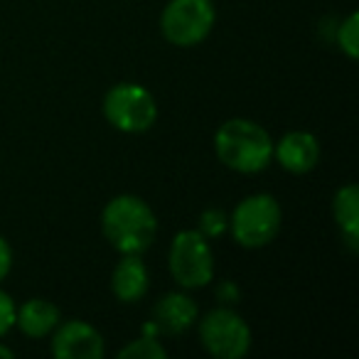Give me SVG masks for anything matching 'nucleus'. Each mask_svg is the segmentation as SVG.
I'll return each mask as SVG.
<instances>
[{
    "instance_id": "obj_13",
    "label": "nucleus",
    "mask_w": 359,
    "mask_h": 359,
    "mask_svg": "<svg viewBox=\"0 0 359 359\" xmlns=\"http://www.w3.org/2000/svg\"><path fill=\"white\" fill-rule=\"evenodd\" d=\"M332 215H334V222H337L339 231H342L344 241L349 244V249L357 251V239H359V190H357V185H344L334 192Z\"/></svg>"
},
{
    "instance_id": "obj_18",
    "label": "nucleus",
    "mask_w": 359,
    "mask_h": 359,
    "mask_svg": "<svg viewBox=\"0 0 359 359\" xmlns=\"http://www.w3.org/2000/svg\"><path fill=\"white\" fill-rule=\"evenodd\" d=\"M13 269V249L6 241V236H0V280L6 278Z\"/></svg>"
},
{
    "instance_id": "obj_19",
    "label": "nucleus",
    "mask_w": 359,
    "mask_h": 359,
    "mask_svg": "<svg viewBox=\"0 0 359 359\" xmlns=\"http://www.w3.org/2000/svg\"><path fill=\"white\" fill-rule=\"evenodd\" d=\"M219 295L222 298H229V303H236V298H239V293H236V288L231 283H224L219 288Z\"/></svg>"
},
{
    "instance_id": "obj_9",
    "label": "nucleus",
    "mask_w": 359,
    "mask_h": 359,
    "mask_svg": "<svg viewBox=\"0 0 359 359\" xmlns=\"http://www.w3.org/2000/svg\"><path fill=\"white\" fill-rule=\"evenodd\" d=\"M273 158L280 168L293 175H305L318 168L320 163V143L308 130H290L278 143H273Z\"/></svg>"
},
{
    "instance_id": "obj_3",
    "label": "nucleus",
    "mask_w": 359,
    "mask_h": 359,
    "mask_svg": "<svg viewBox=\"0 0 359 359\" xmlns=\"http://www.w3.org/2000/svg\"><path fill=\"white\" fill-rule=\"evenodd\" d=\"M283 212L273 195H249L234 207L229 217V229L236 244L244 249H261L269 246L278 236Z\"/></svg>"
},
{
    "instance_id": "obj_20",
    "label": "nucleus",
    "mask_w": 359,
    "mask_h": 359,
    "mask_svg": "<svg viewBox=\"0 0 359 359\" xmlns=\"http://www.w3.org/2000/svg\"><path fill=\"white\" fill-rule=\"evenodd\" d=\"M0 357H13V349L6 347V344H0Z\"/></svg>"
},
{
    "instance_id": "obj_6",
    "label": "nucleus",
    "mask_w": 359,
    "mask_h": 359,
    "mask_svg": "<svg viewBox=\"0 0 359 359\" xmlns=\"http://www.w3.org/2000/svg\"><path fill=\"white\" fill-rule=\"evenodd\" d=\"M168 264L172 278L182 288H202L215 278V254L207 236L197 229L175 234Z\"/></svg>"
},
{
    "instance_id": "obj_12",
    "label": "nucleus",
    "mask_w": 359,
    "mask_h": 359,
    "mask_svg": "<svg viewBox=\"0 0 359 359\" xmlns=\"http://www.w3.org/2000/svg\"><path fill=\"white\" fill-rule=\"evenodd\" d=\"M62 315L52 300L45 298H32L25 305H20L15 313V325L27 334V337H47L50 332H55V327L60 325Z\"/></svg>"
},
{
    "instance_id": "obj_14",
    "label": "nucleus",
    "mask_w": 359,
    "mask_h": 359,
    "mask_svg": "<svg viewBox=\"0 0 359 359\" xmlns=\"http://www.w3.org/2000/svg\"><path fill=\"white\" fill-rule=\"evenodd\" d=\"M168 349L158 342V334H148L135 337L130 344H126L118 352V359H165Z\"/></svg>"
},
{
    "instance_id": "obj_17",
    "label": "nucleus",
    "mask_w": 359,
    "mask_h": 359,
    "mask_svg": "<svg viewBox=\"0 0 359 359\" xmlns=\"http://www.w3.org/2000/svg\"><path fill=\"white\" fill-rule=\"evenodd\" d=\"M15 313H18L15 300L6 290H0V337L15 327Z\"/></svg>"
},
{
    "instance_id": "obj_11",
    "label": "nucleus",
    "mask_w": 359,
    "mask_h": 359,
    "mask_svg": "<svg viewBox=\"0 0 359 359\" xmlns=\"http://www.w3.org/2000/svg\"><path fill=\"white\" fill-rule=\"evenodd\" d=\"M148 269L138 254H123L111 273V290L121 303H138L148 293Z\"/></svg>"
},
{
    "instance_id": "obj_8",
    "label": "nucleus",
    "mask_w": 359,
    "mask_h": 359,
    "mask_svg": "<svg viewBox=\"0 0 359 359\" xmlns=\"http://www.w3.org/2000/svg\"><path fill=\"white\" fill-rule=\"evenodd\" d=\"M52 354L57 359H99L104 354V334L84 320L57 325Z\"/></svg>"
},
{
    "instance_id": "obj_4",
    "label": "nucleus",
    "mask_w": 359,
    "mask_h": 359,
    "mask_svg": "<svg viewBox=\"0 0 359 359\" xmlns=\"http://www.w3.org/2000/svg\"><path fill=\"white\" fill-rule=\"evenodd\" d=\"M104 116L121 133H145L158 121V104L145 86L121 81L106 91Z\"/></svg>"
},
{
    "instance_id": "obj_5",
    "label": "nucleus",
    "mask_w": 359,
    "mask_h": 359,
    "mask_svg": "<svg viewBox=\"0 0 359 359\" xmlns=\"http://www.w3.org/2000/svg\"><path fill=\"white\" fill-rule=\"evenodd\" d=\"M215 20L212 0H170L160 15V30L170 45L195 47L210 37Z\"/></svg>"
},
{
    "instance_id": "obj_1",
    "label": "nucleus",
    "mask_w": 359,
    "mask_h": 359,
    "mask_svg": "<svg viewBox=\"0 0 359 359\" xmlns=\"http://www.w3.org/2000/svg\"><path fill=\"white\" fill-rule=\"evenodd\" d=\"M215 153L229 170L254 175L273 160V138L251 118H229L215 133Z\"/></svg>"
},
{
    "instance_id": "obj_2",
    "label": "nucleus",
    "mask_w": 359,
    "mask_h": 359,
    "mask_svg": "<svg viewBox=\"0 0 359 359\" xmlns=\"http://www.w3.org/2000/svg\"><path fill=\"white\" fill-rule=\"evenodd\" d=\"M101 229L109 244L121 254H143L158 234L155 212L135 195H118L101 212Z\"/></svg>"
},
{
    "instance_id": "obj_10",
    "label": "nucleus",
    "mask_w": 359,
    "mask_h": 359,
    "mask_svg": "<svg viewBox=\"0 0 359 359\" xmlns=\"http://www.w3.org/2000/svg\"><path fill=\"white\" fill-rule=\"evenodd\" d=\"M200 308L185 293H168L153 308V327L158 334H180L187 332L197 323Z\"/></svg>"
},
{
    "instance_id": "obj_16",
    "label": "nucleus",
    "mask_w": 359,
    "mask_h": 359,
    "mask_svg": "<svg viewBox=\"0 0 359 359\" xmlns=\"http://www.w3.org/2000/svg\"><path fill=\"white\" fill-rule=\"evenodd\" d=\"M229 226V219H226V215L222 210H205L200 215V229L202 234L210 239V236H219L222 231Z\"/></svg>"
},
{
    "instance_id": "obj_15",
    "label": "nucleus",
    "mask_w": 359,
    "mask_h": 359,
    "mask_svg": "<svg viewBox=\"0 0 359 359\" xmlns=\"http://www.w3.org/2000/svg\"><path fill=\"white\" fill-rule=\"evenodd\" d=\"M337 45L349 60H357L359 57V15L357 13H349L342 20L337 30Z\"/></svg>"
},
{
    "instance_id": "obj_7",
    "label": "nucleus",
    "mask_w": 359,
    "mask_h": 359,
    "mask_svg": "<svg viewBox=\"0 0 359 359\" xmlns=\"http://www.w3.org/2000/svg\"><path fill=\"white\" fill-rule=\"evenodd\" d=\"M200 339L217 359H241L251 349V327L236 310L217 308L202 318Z\"/></svg>"
}]
</instances>
